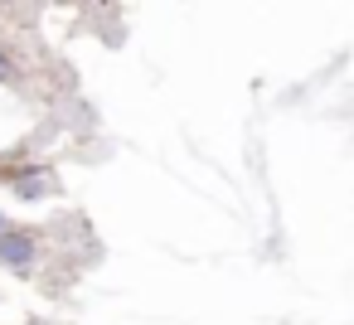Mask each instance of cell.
Returning a JSON list of instances; mask_svg holds the SVG:
<instances>
[{"instance_id": "1", "label": "cell", "mask_w": 354, "mask_h": 325, "mask_svg": "<svg viewBox=\"0 0 354 325\" xmlns=\"http://www.w3.org/2000/svg\"><path fill=\"white\" fill-rule=\"evenodd\" d=\"M0 262L15 267V272H30V267H35V238L6 233V238H0Z\"/></svg>"}, {"instance_id": "2", "label": "cell", "mask_w": 354, "mask_h": 325, "mask_svg": "<svg viewBox=\"0 0 354 325\" xmlns=\"http://www.w3.org/2000/svg\"><path fill=\"white\" fill-rule=\"evenodd\" d=\"M49 189H54V175H49V170H25V175L15 180V194H20V199H44Z\"/></svg>"}, {"instance_id": "3", "label": "cell", "mask_w": 354, "mask_h": 325, "mask_svg": "<svg viewBox=\"0 0 354 325\" xmlns=\"http://www.w3.org/2000/svg\"><path fill=\"white\" fill-rule=\"evenodd\" d=\"M10 78H15V68H10V59H6V54H0V83H10Z\"/></svg>"}, {"instance_id": "4", "label": "cell", "mask_w": 354, "mask_h": 325, "mask_svg": "<svg viewBox=\"0 0 354 325\" xmlns=\"http://www.w3.org/2000/svg\"><path fill=\"white\" fill-rule=\"evenodd\" d=\"M10 233V214H0V238H6Z\"/></svg>"}]
</instances>
